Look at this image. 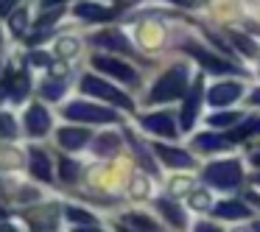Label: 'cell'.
<instances>
[{"mask_svg": "<svg viewBox=\"0 0 260 232\" xmlns=\"http://www.w3.org/2000/svg\"><path fill=\"white\" fill-rule=\"evenodd\" d=\"M185 87H187V68L176 64V68H171L168 73H165L162 79L154 84V90H151V95H148V101H151V104L174 101V98H179L182 92H185Z\"/></svg>", "mask_w": 260, "mask_h": 232, "instance_id": "obj_1", "label": "cell"}, {"mask_svg": "<svg viewBox=\"0 0 260 232\" xmlns=\"http://www.w3.org/2000/svg\"><path fill=\"white\" fill-rule=\"evenodd\" d=\"M204 179L210 185L221 187V190H230V187L241 185V165L238 159H224V162H213L204 168Z\"/></svg>", "mask_w": 260, "mask_h": 232, "instance_id": "obj_2", "label": "cell"}, {"mask_svg": "<svg viewBox=\"0 0 260 232\" xmlns=\"http://www.w3.org/2000/svg\"><path fill=\"white\" fill-rule=\"evenodd\" d=\"M64 118L70 120H84V123H112L118 120V115L112 109L95 107V104H84V101H73L64 107Z\"/></svg>", "mask_w": 260, "mask_h": 232, "instance_id": "obj_3", "label": "cell"}, {"mask_svg": "<svg viewBox=\"0 0 260 232\" xmlns=\"http://www.w3.org/2000/svg\"><path fill=\"white\" fill-rule=\"evenodd\" d=\"M81 90L90 92V95H95V98H104V101L118 104V107H123V109H132V101L123 95V92L115 90V87L107 84V81L95 79V76H84V79H81Z\"/></svg>", "mask_w": 260, "mask_h": 232, "instance_id": "obj_4", "label": "cell"}, {"mask_svg": "<svg viewBox=\"0 0 260 232\" xmlns=\"http://www.w3.org/2000/svg\"><path fill=\"white\" fill-rule=\"evenodd\" d=\"M187 53H190L199 64L210 68V73H241V68H235L232 62H224V59L213 56V53H207V51H202V48L193 45V42H187Z\"/></svg>", "mask_w": 260, "mask_h": 232, "instance_id": "obj_5", "label": "cell"}, {"mask_svg": "<svg viewBox=\"0 0 260 232\" xmlns=\"http://www.w3.org/2000/svg\"><path fill=\"white\" fill-rule=\"evenodd\" d=\"M92 68L104 70V73L115 76V79H120V81H129V84L137 79V76H135V70H132L129 64L118 62V59H112V56H95V59H92Z\"/></svg>", "mask_w": 260, "mask_h": 232, "instance_id": "obj_6", "label": "cell"}, {"mask_svg": "<svg viewBox=\"0 0 260 232\" xmlns=\"http://www.w3.org/2000/svg\"><path fill=\"white\" fill-rule=\"evenodd\" d=\"M199 104H202V79L185 92V104H182V126H185V129H190L193 120H196Z\"/></svg>", "mask_w": 260, "mask_h": 232, "instance_id": "obj_7", "label": "cell"}, {"mask_svg": "<svg viewBox=\"0 0 260 232\" xmlns=\"http://www.w3.org/2000/svg\"><path fill=\"white\" fill-rule=\"evenodd\" d=\"M241 84H235V81H224V84H215L213 90H210L207 101L213 104V107H224V104H232L241 98Z\"/></svg>", "mask_w": 260, "mask_h": 232, "instance_id": "obj_8", "label": "cell"}, {"mask_svg": "<svg viewBox=\"0 0 260 232\" xmlns=\"http://www.w3.org/2000/svg\"><path fill=\"white\" fill-rule=\"evenodd\" d=\"M25 126H28V135L42 137L48 129H51V115H48L40 104H34V107L25 112Z\"/></svg>", "mask_w": 260, "mask_h": 232, "instance_id": "obj_9", "label": "cell"}, {"mask_svg": "<svg viewBox=\"0 0 260 232\" xmlns=\"http://www.w3.org/2000/svg\"><path fill=\"white\" fill-rule=\"evenodd\" d=\"M92 42L101 48H109V51H120V53H132V45L129 40H126L123 34H118V31H101V34L92 37Z\"/></svg>", "mask_w": 260, "mask_h": 232, "instance_id": "obj_10", "label": "cell"}, {"mask_svg": "<svg viewBox=\"0 0 260 232\" xmlns=\"http://www.w3.org/2000/svg\"><path fill=\"white\" fill-rule=\"evenodd\" d=\"M154 151H157V157L162 159L165 165H171V168H190V165H193L190 154L179 151V148H171V146H157Z\"/></svg>", "mask_w": 260, "mask_h": 232, "instance_id": "obj_11", "label": "cell"}, {"mask_svg": "<svg viewBox=\"0 0 260 232\" xmlns=\"http://www.w3.org/2000/svg\"><path fill=\"white\" fill-rule=\"evenodd\" d=\"M56 140H59V146H62V148L76 151V148H84L87 143H90V135H87L84 129H59Z\"/></svg>", "mask_w": 260, "mask_h": 232, "instance_id": "obj_12", "label": "cell"}, {"mask_svg": "<svg viewBox=\"0 0 260 232\" xmlns=\"http://www.w3.org/2000/svg\"><path fill=\"white\" fill-rule=\"evenodd\" d=\"M143 126L151 131H157V135H165V137H174V118H171L168 112H159V115H146L143 118Z\"/></svg>", "mask_w": 260, "mask_h": 232, "instance_id": "obj_13", "label": "cell"}, {"mask_svg": "<svg viewBox=\"0 0 260 232\" xmlns=\"http://www.w3.org/2000/svg\"><path fill=\"white\" fill-rule=\"evenodd\" d=\"M31 174L40 182H51V159L40 148H31Z\"/></svg>", "mask_w": 260, "mask_h": 232, "instance_id": "obj_14", "label": "cell"}, {"mask_svg": "<svg viewBox=\"0 0 260 232\" xmlns=\"http://www.w3.org/2000/svg\"><path fill=\"white\" fill-rule=\"evenodd\" d=\"M215 215H221V218H246L249 210L243 207L241 202H218L215 204Z\"/></svg>", "mask_w": 260, "mask_h": 232, "instance_id": "obj_15", "label": "cell"}, {"mask_svg": "<svg viewBox=\"0 0 260 232\" xmlns=\"http://www.w3.org/2000/svg\"><path fill=\"white\" fill-rule=\"evenodd\" d=\"M157 210H159V213H162L174 226H182V224H185V215H182V210L176 207L171 198H159V202H157Z\"/></svg>", "mask_w": 260, "mask_h": 232, "instance_id": "obj_16", "label": "cell"}, {"mask_svg": "<svg viewBox=\"0 0 260 232\" xmlns=\"http://www.w3.org/2000/svg\"><path fill=\"white\" fill-rule=\"evenodd\" d=\"M76 14L84 17V20H109L112 17L109 9H101V6H95V3H79V6H76Z\"/></svg>", "mask_w": 260, "mask_h": 232, "instance_id": "obj_17", "label": "cell"}, {"mask_svg": "<svg viewBox=\"0 0 260 232\" xmlns=\"http://www.w3.org/2000/svg\"><path fill=\"white\" fill-rule=\"evenodd\" d=\"M226 137H218V135H207V131H204V135H199L196 137V148L199 151H218V148H226Z\"/></svg>", "mask_w": 260, "mask_h": 232, "instance_id": "obj_18", "label": "cell"}, {"mask_svg": "<svg viewBox=\"0 0 260 232\" xmlns=\"http://www.w3.org/2000/svg\"><path fill=\"white\" fill-rule=\"evenodd\" d=\"M53 215H56V210L45 207V210H31V213H25V218L37 226H53Z\"/></svg>", "mask_w": 260, "mask_h": 232, "instance_id": "obj_19", "label": "cell"}, {"mask_svg": "<svg viewBox=\"0 0 260 232\" xmlns=\"http://www.w3.org/2000/svg\"><path fill=\"white\" fill-rule=\"evenodd\" d=\"M28 87H31V81H28V76L25 73H14V81H12V92H9V95H12V101H23L25 95H28Z\"/></svg>", "mask_w": 260, "mask_h": 232, "instance_id": "obj_20", "label": "cell"}, {"mask_svg": "<svg viewBox=\"0 0 260 232\" xmlns=\"http://www.w3.org/2000/svg\"><path fill=\"white\" fill-rule=\"evenodd\" d=\"M0 137H3V140L17 137V123H14V118L9 112H0Z\"/></svg>", "mask_w": 260, "mask_h": 232, "instance_id": "obj_21", "label": "cell"}, {"mask_svg": "<svg viewBox=\"0 0 260 232\" xmlns=\"http://www.w3.org/2000/svg\"><path fill=\"white\" fill-rule=\"evenodd\" d=\"M68 218H70V221H76V224H87L90 229H95V226H98L95 215L84 213V210H76V207H68Z\"/></svg>", "mask_w": 260, "mask_h": 232, "instance_id": "obj_22", "label": "cell"}, {"mask_svg": "<svg viewBox=\"0 0 260 232\" xmlns=\"http://www.w3.org/2000/svg\"><path fill=\"white\" fill-rule=\"evenodd\" d=\"M126 224L137 226V229H159V226H157V221H151L148 215H140V213H132V215H126Z\"/></svg>", "mask_w": 260, "mask_h": 232, "instance_id": "obj_23", "label": "cell"}, {"mask_svg": "<svg viewBox=\"0 0 260 232\" xmlns=\"http://www.w3.org/2000/svg\"><path fill=\"white\" fill-rule=\"evenodd\" d=\"M118 148V135H101L95 140V151L98 154H112Z\"/></svg>", "mask_w": 260, "mask_h": 232, "instance_id": "obj_24", "label": "cell"}, {"mask_svg": "<svg viewBox=\"0 0 260 232\" xmlns=\"http://www.w3.org/2000/svg\"><path fill=\"white\" fill-rule=\"evenodd\" d=\"M42 95L48 98V101H56V98H62V92H64V84L62 81H42Z\"/></svg>", "mask_w": 260, "mask_h": 232, "instance_id": "obj_25", "label": "cell"}, {"mask_svg": "<svg viewBox=\"0 0 260 232\" xmlns=\"http://www.w3.org/2000/svg\"><path fill=\"white\" fill-rule=\"evenodd\" d=\"M59 174H62V182H76L79 165H76L73 159H59Z\"/></svg>", "mask_w": 260, "mask_h": 232, "instance_id": "obj_26", "label": "cell"}, {"mask_svg": "<svg viewBox=\"0 0 260 232\" xmlns=\"http://www.w3.org/2000/svg\"><path fill=\"white\" fill-rule=\"evenodd\" d=\"M230 40L241 48V53H246V56H257V45H254L252 40H246L243 34H230Z\"/></svg>", "mask_w": 260, "mask_h": 232, "instance_id": "obj_27", "label": "cell"}, {"mask_svg": "<svg viewBox=\"0 0 260 232\" xmlns=\"http://www.w3.org/2000/svg\"><path fill=\"white\" fill-rule=\"evenodd\" d=\"M238 120H241V115H238V112H224V115H213L210 123H213V126H232V123H238Z\"/></svg>", "mask_w": 260, "mask_h": 232, "instance_id": "obj_28", "label": "cell"}, {"mask_svg": "<svg viewBox=\"0 0 260 232\" xmlns=\"http://www.w3.org/2000/svg\"><path fill=\"white\" fill-rule=\"evenodd\" d=\"M0 165H3V168H14V165H20V154L9 151V148H0Z\"/></svg>", "mask_w": 260, "mask_h": 232, "instance_id": "obj_29", "label": "cell"}, {"mask_svg": "<svg viewBox=\"0 0 260 232\" xmlns=\"http://www.w3.org/2000/svg\"><path fill=\"white\" fill-rule=\"evenodd\" d=\"M207 204H210V196H207L204 190H196V193L190 196V207H196V210H204Z\"/></svg>", "mask_w": 260, "mask_h": 232, "instance_id": "obj_30", "label": "cell"}, {"mask_svg": "<svg viewBox=\"0 0 260 232\" xmlns=\"http://www.w3.org/2000/svg\"><path fill=\"white\" fill-rule=\"evenodd\" d=\"M9 23H12V34H23L25 31V12H17Z\"/></svg>", "mask_w": 260, "mask_h": 232, "instance_id": "obj_31", "label": "cell"}, {"mask_svg": "<svg viewBox=\"0 0 260 232\" xmlns=\"http://www.w3.org/2000/svg\"><path fill=\"white\" fill-rule=\"evenodd\" d=\"M59 17H62V6H59V9H53V12H48V14H42V17H40V23H37V25L48 28V25H51V23H56Z\"/></svg>", "mask_w": 260, "mask_h": 232, "instance_id": "obj_32", "label": "cell"}, {"mask_svg": "<svg viewBox=\"0 0 260 232\" xmlns=\"http://www.w3.org/2000/svg\"><path fill=\"white\" fill-rule=\"evenodd\" d=\"M76 51H79V42L76 40H62L59 42V53H62V56H73Z\"/></svg>", "mask_w": 260, "mask_h": 232, "instance_id": "obj_33", "label": "cell"}, {"mask_svg": "<svg viewBox=\"0 0 260 232\" xmlns=\"http://www.w3.org/2000/svg\"><path fill=\"white\" fill-rule=\"evenodd\" d=\"M132 143H135V140H132ZM135 151H137V154H140V162H143V165H146V171H151V174H157V165H154V162H151V159H148V154H146V148H143V146H137V143H135Z\"/></svg>", "mask_w": 260, "mask_h": 232, "instance_id": "obj_34", "label": "cell"}, {"mask_svg": "<svg viewBox=\"0 0 260 232\" xmlns=\"http://www.w3.org/2000/svg\"><path fill=\"white\" fill-rule=\"evenodd\" d=\"M187 187H190V179H174V185H171V190H174V193H185Z\"/></svg>", "mask_w": 260, "mask_h": 232, "instance_id": "obj_35", "label": "cell"}, {"mask_svg": "<svg viewBox=\"0 0 260 232\" xmlns=\"http://www.w3.org/2000/svg\"><path fill=\"white\" fill-rule=\"evenodd\" d=\"M14 3H17V0H0V14H9L14 9Z\"/></svg>", "mask_w": 260, "mask_h": 232, "instance_id": "obj_36", "label": "cell"}, {"mask_svg": "<svg viewBox=\"0 0 260 232\" xmlns=\"http://www.w3.org/2000/svg\"><path fill=\"white\" fill-rule=\"evenodd\" d=\"M132 190H135V196H143V193H146V182H143V179H137V185L132 187Z\"/></svg>", "mask_w": 260, "mask_h": 232, "instance_id": "obj_37", "label": "cell"}, {"mask_svg": "<svg viewBox=\"0 0 260 232\" xmlns=\"http://www.w3.org/2000/svg\"><path fill=\"white\" fill-rule=\"evenodd\" d=\"M31 59H34L37 64H48V56H45V53H34Z\"/></svg>", "mask_w": 260, "mask_h": 232, "instance_id": "obj_38", "label": "cell"}, {"mask_svg": "<svg viewBox=\"0 0 260 232\" xmlns=\"http://www.w3.org/2000/svg\"><path fill=\"white\" fill-rule=\"evenodd\" d=\"M174 3H179V6H199L202 0H174Z\"/></svg>", "mask_w": 260, "mask_h": 232, "instance_id": "obj_39", "label": "cell"}, {"mask_svg": "<svg viewBox=\"0 0 260 232\" xmlns=\"http://www.w3.org/2000/svg\"><path fill=\"white\" fill-rule=\"evenodd\" d=\"M252 104H260V90H254V92H252Z\"/></svg>", "mask_w": 260, "mask_h": 232, "instance_id": "obj_40", "label": "cell"}, {"mask_svg": "<svg viewBox=\"0 0 260 232\" xmlns=\"http://www.w3.org/2000/svg\"><path fill=\"white\" fill-rule=\"evenodd\" d=\"M56 3H62V0H45V6H56Z\"/></svg>", "mask_w": 260, "mask_h": 232, "instance_id": "obj_41", "label": "cell"}, {"mask_svg": "<svg viewBox=\"0 0 260 232\" xmlns=\"http://www.w3.org/2000/svg\"><path fill=\"white\" fill-rule=\"evenodd\" d=\"M252 162H254V165H260V151L254 154V159H252Z\"/></svg>", "mask_w": 260, "mask_h": 232, "instance_id": "obj_42", "label": "cell"}, {"mask_svg": "<svg viewBox=\"0 0 260 232\" xmlns=\"http://www.w3.org/2000/svg\"><path fill=\"white\" fill-rule=\"evenodd\" d=\"M254 229H257V232H260V224H254Z\"/></svg>", "mask_w": 260, "mask_h": 232, "instance_id": "obj_43", "label": "cell"}, {"mask_svg": "<svg viewBox=\"0 0 260 232\" xmlns=\"http://www.w3.org/2000/svg\"><path fill=\"white\" fill-rule=\"evenodd\" d=\"M0 42H3V37H0Z\"/></svg>", "mask_w": 260, "mask_h": 232, "instance_id": "obj_44", "label": "cell"}, {"mask_svg": "<svg viewBox=\"0 0 260 232\" xmlns=\"http://www.w3.org/2000/svg\"><path fill=\"white\" fill-rule=\"evenodd\" d=\"M257 182H260V176H257Z\"/></svg>", "mask_w": 260, "mask_h": 232, "instance_id": "obj_45", "label": "cell"}]
</instances>
